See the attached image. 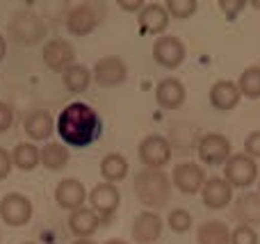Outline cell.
Wrapping results in <instances>:
<instances>
[{
	"mask_svg": "<svg viewBox=\"0 0 260 244\" xmlns=\"http://www.w3.org/2000/svg\"><path fill=\"white\" fill-rule=\"evenodd\" d=\"M103 123L94 108L85 103H71L59 112L57 117V135L69 146H89L99 140Z\"/></svg>",
	"mask_w": 260,
	"mask_h": 244,
	"instance_id": "1",
	"label": "cell"
},
{
	"mask_svg": "<svg viewBox=\"0 0 260 244\" xmlns=\"http://www.w3.org/2000/svg\"><path fill=\"white\" fill-rule=\"evenodd\" d=\"M135 196L146 208H162L171 199V183L160 169H144L135 178Z\"/></svg>",
	"mask_w": 260,
	"mask_h": 244,
	"instance_id": "2",
	"label": "cell"
},
{
	"mask_svg": "<svg viewBox=\"0 0 260 244\" xmlns=\"http://www.w3.org/2000/svg\"><path fill=\"white\" fill-rule=\"evenodd\" d=\"M9 37L21 46H35L46 37V25L35 12L30 9H18L12 18H9Z\"/></svg>",
	"mask_w": 260,
	"mask_h": 244,
	"instance_id": "3",
	"label": "cell"
},
{
	"mask_svg": "<svg viewBox=\"0 0 260 244\" xmlns=\"http://www.w3.org/2000/svg\"><path fill=\"white\" fill-rule=\"evenodd\" d=\"M137 155H139V162L146 169H162L165 164L171 162L174 149H171L169 140H165L162 135H146L139 142Z\"/></svg>",
	"mask_w": 260,
	"mask_h": 244,
	"instance_id": "4",
	"label": "cell"
},
{
	"mask_svg": "<svg viewBox=\"0 0 260 244\" xmlns=\"http://www.w3.org/2000/svg\"><path fill=\"white\" fill-rule=\"evenodd\" d=\"M0 219L12 228L25 226L32 219V201L27 196L18 194V192L5 194L0 199Z\"/></svg>",
	"mask_w": 260,
	"mask_h": 244,
	"instance_id": "5",
	"label": "cell"
},
{
	"mask_svg": "<svg viewBox=\"0 0 260 244\" xmlns=\"http://www.w3.org/2000/svg\"><path fill=\"white\" fill-rule=\"evenodd\" d=\"M224 178L231 187H249L258 178V164L247 153H233L224 167Z\"/></svg>",
	"mask_w": 260,
	"mask_h": 244,
	"instance_id": "6",
	"label": "cell"
},
{
	"mask_svg": "<svg viewBox=\"0 0 260 244\" xmlns=\"http://www.w3.org/2000/svg\"><path fill=\"white\" fill-rule=\"evenodd\" d=\"M197 153L201 158L203 164H210V167H217V164H224L231 160V142L229 137L219 135V132H208V135L201 137L197 146Z\"/></svg>",
	"mask_w": 260,
	"mask_h": 244,
	"instance_id": "7",
	"label": "cell"
},
{
	"mask_svg": "<svg viewBox=\"0 0 260 244\" xmlns=\"http://www.w3.org/2000/svg\"><path fill=\"white\" fill-rule=\"evenodd\" d=\"M91 76H94L96 85H101V87H119L126 82L128 66L119 55H108V57H101L96 62Z\"/></svg>",
	"mask_w": 260,
	"mask_h": 244,
	"instance_id": "8",
	"label": "cell"
},
{
	"mask_svg": "<svg viewBox=\"0 0 260 244\" xmlns=\"http://www.w3.org/2000/svg\"><path fill=\"white\" fill-rule=\"evenodd\" d=\"M44 64L53 73H64L76 64V50L67 39H48L44 44Z\"/></svg>",
	"mask_w": 260,
	"mask_h": 244,
	"instance_id": "9",
	"label": "cell"
},
{
	"mask_svg": "<svg viewBox=\"0 0 260 244\" xmlns=\"http://www.w3.org/2000/svg\"><path fill=\"white\" fill-rule=\"evenodd\" d=\"M153 59L165 68H178L185 62V46L178 37L162 34L153 44Z\"/></svg>",
	"mask_w": 260,
	"mask_h": 244,
	"instance_id": "10",
	"label": "cell"
},
{
	"mask_svg": "<svg viewBox=\"0 0 260 244\" xmlns=\"http://www.w3.org/2000/svg\"><path fill=\"white\" fill-rule=\"evenodd\" d=\"M101 23V12L96 9V5H76L69 9L67 14V30L73 37H85L89 32L96 30V25Z\"/></svg>",
	"mask_w": 260,
	"mask_h": 244,
	"instance_id": "11",
	"label": "cell"
},
{
	"mask_svg": "<svg viewBox=\"0 0 260 244\" xmlns=\"http://www.w3.org/2000/svg\"><path fill=\"white\" fill-rule=\"evenodd\" d=\"M89 203L91 210L105 222V219H110L117 213L119 203H121V194H119L117 185H112V183H99L89 192Z\"/></svg>",
	"mask_w": 260,
	"mask_h": 244,
	"instance_id": "12",
	"label": "cell"
},
{
	"mask_svg": "<svg viewBox=\"0 0 260 244\" xmlns=\"http://www.w3.org/2000/svg\"><path fill=\"white\" fill-rule=\"evenodd\" d=\"M171 181H174L176 190H180L183 194H197L206 185V171L194 162H180L176 164Z\"/></svg>",
	"mask_w": 260,
	"mask_h": 244,
	"instance_id": "13",
	"label": "cell"
},
{
	"mask_svg": "<svg viewBox=\"0 0 260 244\" xmlns=\"http://www.w3.org/2000/svg\"><path fill=\"white\" fill-rule=\"evenodd\" d=\"M87 199V192H85V185H82L78 178H64V181L57 183L55 187V201H57L59 208L64 210H78L82 208Z\"/></svg>",
	"mask_w": 260,
	"mask_h": 244,
	"instance_id": "14",
	"label": "cell"
},
{
	"mask_svg": "<svg viewBox=\"0 0 260 244\" xmlns=\"http://www.w3.org/2000/svg\"><path fill=\"white\" fill-rule=\"evenodd\" d=\"M162 235V219L153 210H144L133 222V240L139 244H151Z\"/></svg>",
	"mask_w": 260,
	"mask_h": 244,
	"instance_id": "15",
	"label": "cell"
},
{
	"mask_svg": "<svg viewBox=\"0 0 260 244\" xmlns=\"http://www.w3.org/2000/svg\"><path fill=\"white\" fill-rule=\"evenodd\" d=\"M201 199L206 203V208L221 210L233 201V187L226 183V178H210V181H206V185L201 190Z\"/></svg>",
	"mask_w": 260,
	"mask_h": 244,
	"instance_id": "16",
	"label": "cell"
},
{
	"mask_svg": "<svg viewBox=\"0 0 260 244\" xmlns=\"http://www.w3.org/2000/svg\"><path fill=\"white\" fill-rule=\"evenodd\" d=\"M155 100L162 110H178L185 103V87L176 78H165L155 87Z\"/></svg>",
	"mask_w": 260,
	"mask_h": 244,
	"instance_id": "17",
	"label": "cell"
},
{
	"mask_svg": "<svg viewBox=\"0 0 260 244\" xmlns=\"http://www.w3.org/2000/svg\"><path fill=\"white\" fill-rule=\"evenodd\" d=\"M169 25V12L167 7L157 3L144 5V9L139 12V27L144 34H162Z\"/></svg>",
	"mask_w": 260,
	"mask_h": 244,
	"instance_id": "18",
	"label": "cell"
},
{
	"mask_svg": "<svg viewBox=\"0 0 260 244\" xmlns=\"http://www.w3.org/2000/svg\"><path fill=\"white\" fill-rule=\"evenodd\" d=\"M240 98H242V94H240L238 85L231 80H217L210 89V103H212V108L219 110V112L233 110L235 105L240 103Z\"/></svg>",
	"mask_w": 260,
	"mask_h": 244,
	"instance_id": "19",
	"label": "cell"
},
{
	"mask_svg": "<svg viewBox=\"0 0 260 244\" xmlns=\"http://www.w3.org/2000/svg\"><path fill=\"white\" fill-rule=\"evenodd\" d=\"M101 226V217L91 208H78L69 217V231L80 240V237H91Z\"/></svg>",
	"mask_w": 260,
	"mask_h": 244,
	"instance_id": "20",
	"label": "cell"
},
{
	"mask_svg": "<svg viewBox=\"0 0 260 244\" xmlns=\"http://www.w3.org/2000/svg\"><path fill=\"white\" fill-rule=\"evenodd\" d=\"M23 130L30 140L35 142H44L53 135V117L46 110H32L23 121Z\"/></svg>",
	"mask_w": 260,
	"mask_h": 244,
	"instance_id": "21",
	"label": "cell"
},
{
	"mask_svg": "<svg viewBox=\"0 0 260 244\" xmlns=\"http://www.w3.org/2000/svg\"><path fill=\"white\" fill-rule=\"evenodd\" d=\"M233 215L244 226L253 228L256 224H260V194L258 192H247V194L240 196L238 203H235Z\"/></svg>",
	"mask_w": 260,
	"mask_h": 244,
	"instance_id": "22",
	"label": "cell"
},
{
	"mask_svg": "<svg viewBox=\"0 0 260 244\" xmlns=\"http://www.w3.org/2000/svg\"><path fill=\"white\" fill-rule=\"evenodd\" d=\"M128 171H130V164L121 153H108L101 160V176L105 178V183L117 185V183H121L128 176Z\"/></svg>",
	"mask_w": 260,
	"mask_h": 244,
	"instance_id": "23",
	"label": "cell"
},
{
	"mask_svg": "<svg viewBox=\"0 0 260 244\" xmlns=\"http://www.w3.org/2000/svg\"><path fill=\"white\" fill-rule=\"evenodd\" d=\"M197 242L199 244H231V228L219 219L203 222L197 228Z\"/></svg>",
	"mask_w": 260,
	"mask_h": 244,
	"instance_id": "24",
	"label": "cell"
},
{
	"mask_svg": "<svg viewBox=\"0 0 260 244\" xmlns=\"http://www.w3.org/2000/svg\"><path fill=\"white\" fill-rule=\"evenodd\" d=\"M91 80H94L91 71L87 66H82V64H73L71 68H67V71L62 73V82H64V87H67V91H71V94H82V91H87Z\"/></svg>",
	"mask_w": 260,
	"mask_h": 244,
	"instance_id": "25",
	"label": "cell"
},
{
	"mask_svg": "<svg viewBox=\"0 0 260 244\" xmlns=\"http://www.w3.org/2000/svg\"><path fill=\"white\" fill-rule=\"evenodd\" d=\"M39 162H41V149H37L30 142H21L12 151V164L18 167L21 171H32Z\"/></svg>",
	"mask_w": 260,
	"mask_h": 244,
	"instance_id": "26",
	"label": "cell"
},
{
	"mask_svg": "<svg viewBox=\"0 0 260 244\" xmlns=\"http://www.w3.org/2000/svg\"><path fill=\"white\" fill-rule=\"evenodd\" d=\"M71 155H69V149L57 142H48V144L41 149V164L50 171H62L64 167L69 164Z\"/></svg>",
	"mask_w": 260,
	"mask_h": 244,
	"instance_id": "27",
	"label": "cell"
},
{
	"mask_svg": "<svg viewBox=\"0 0 260 244\" xmlns=\"http://www.w3.org/2000/svg\"><path fill=\"white\" fill-rule=\"evenodd\" d=\"M238 89L247 98H260V66H249L238 80Z\"/></svg>",
	"mask_w": 260,
	"mask_h": 244,
	"instance_id": "28",
	"label": "cell"
},
{
	"mask_svg": "<svg viewBox=\"0 0 260 244\" xmlns=\"http://www.w3.org/2000/svg\"><path fill=\"white\" fill-rule=\"evenodd\" d=\"M165 7H167V12H169V16H174V18H189L194 12H197L199 3H197V0H167Z\"/></svg>",
	"mask_w": 260,
	"mask_h": 244,
	"instance_id": "29",
	"label": "cell"
},
{
	"mask_svg": "<svg viewBox=\"0 0 260 244\" xmlns=\"http://www.w3.org/2000/svg\"><path fill=\"white\" fill-rule=\"evenodd\" d=\"M167 224H169V228L174 233H187L189 228H192V215H189L185 208H176L169 213Z\"/></svg>",
	"mask_w": 260,
	"mask_h": 244,
	"instance_id": "30",
	"label": "cell"
},
{
	"mask_svg": "<svg viewBox=\"0 0 260 244\" xmlns=\"http://www.w3.org/2000/svg\"><path fill=\"white\" fill-rule=\"evenodd\" d=\"M231 244H258V233L251 226L240 224L231 231Z\"/></svg>",
	"mask_w": 260,
	"mask_h": 244,
	"instance_id": "31",
	"label": "cell"
},
{
	"mask_svg": "<svg viewBox=\"0 0 260 244\" xmlns=\"http://www.w3.org/2000/svg\"><path fill=\"white\" fill-rule=\"evenodd\" d=\"M247 0H219V7H221V12L226 14V16H231V18H235L240 12H242L244 7H247Z\"/></svg>",
	"mask_w": 260,
	"mask_h": 244,
	"instance_id": "32",
	"label": "cell"
},
{
	"mask_svg": "<svg viewBox=\"0 0 260 244\" xmlns=\"http://www.w3.org/2000/svg\"><path fill=\"white\" fill-rule=\"evenodd\" d=\"M244 153L249 158H260V130L251 132V135L244 140Z\"/></svg>",
	"mask_w": 260,
	"mask_h": 244,
	"instance_id": "33",
	"label": "cell"
},
{
	"mask_svg": "<svg viewBox=\"0 0 260 244\" xmlns=\"http://www.w3.org/2000/svg\"><path fill=\"white\" fill-rule=\"evenodd\" d=\"M12 123H14V110L9 108L7 103H3V100H0V132L9 130V128H12Z\"/></svg>",
	"mask_w": 260,
	"mask_h": 244,
	"instance_id": "34",
	"label": "cell"
},
{
	"mask_svg": "<svg viewBox=\"0 0 260 244\" xmlns=\"http://www.w3.org/2000/svg\"><path fill=\"white\" fill-rule=\"evenodd\" d=\"M9 171H12V153L0 146V181H5L9 176Z\"/></svg>",
	"mask_w": 260,
	"mask_h": 244,
	"instance_id": "35",
	"label": "cell"
},
{
	"mask_svg": "<svg viewBox=\"0 0 260 244\" xmlns=\"http://www.w3.org/2000/svg\"><path fill=\"white\" fill-rule=\"evenodd\" d=\"M119 7H121L123 12H142L144 3L142 0H119Z\"/></svg>",
	"mask_w": 260,
	"mask_h": 244,
	"instance_id": "36",
	"label": "cell"
},
{
	"mask_svg": "<svg viewBox=\"0 0 260 244\" xmlns=\"http://www.w3.org/2000/svg\"><path fill=\"white\" fill-rule=\"evenodd\" d=\"M5 55H7V41H5V37L0 34V62L5 59Z\"/></svg>",
	"mask_w": 260,
	"mask_h": 244,
	"instance_id": "37",
	"label": "cell"
},
{
	"mask_svg": "<svg viewBox=\"0 0 260 244\" xmlns=\"http://www.w3.org/2000/svg\"><path fill=\"white\" fill-rule=\"evenodd\" d=\"M71 244H96L91 237H80V240H76V242H71Z\"/></svg>",
	"mask_w": 260,
	"mask_h": 244,
	"instance_id": "38",
	"label": "cell"
},
{
	"mask_svg": "<svg viewBox=\"0 0 260 244\" xmlns=\"http://www.w3.org/2000/svg\"><path fill=\"white\" fill-rule=\"evenodd\" d=\"M103 244H128V242L119 240V237H112V240H108V242H103Z\"/></svg>",
	"mask_w": 260,
	"mask_h": 244,
	"instance_id": "39",
	"label": "cell"
},
{
	"mask_svg": "<svg viewBox=\"0 0 260 244\" xmlns=\"http://www.w3.org/2000/svg\"><path fill=\"white\" fill-rule=\"evenodd\" d=\"M251 5H253L256 9H260V0H251Z\"/></svg>",
	"mask_w": 260,
	"mask_h": 244,
	"instance_id": "40",
	"label": "cell"
},
{
	"mask_svg": "<svg viewBox=\"0 0 260 244\" xmlns=\"http://www.w3.org/2000/svg\"><path fill=\"white\" fill-rule=\"evenodd\" d=\"M23 244H37V242H23Z\"/></svg>",
	"mask_w": 260,
	"mask_h": 244,
	"instance_id": "41",
	"label": "cell"
},
{
	"mask_svg": "<svg viewBox=\"0 0 260 244\" xmlns=\"http://www.w3.org/2000/svg\"><path fill=\"white\" fill-rule=\"evenodd\" d=\"M258 194H260V181H258Z\"/></svg>",
	"mask_w": 260,
	"mask_h": 244,
	"instance_id": "42",
	"label": "cell"
}]
</instances>
